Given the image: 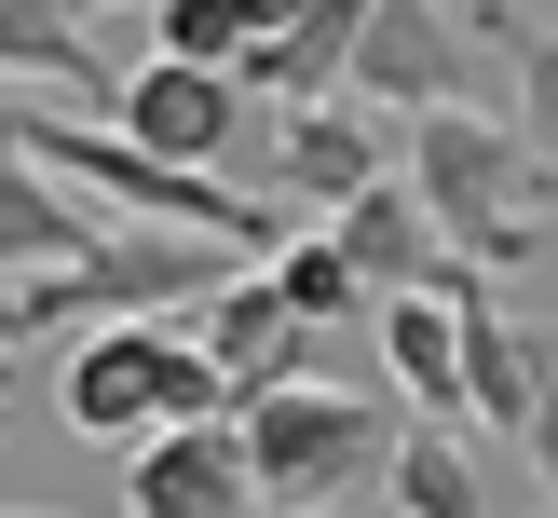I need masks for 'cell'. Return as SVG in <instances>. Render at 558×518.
Here are the masks:
<instances>
[{
  "mask_svg": "<svg viewBox=\"0 0 558 518\" xmlns=\"http://www.w3.org/2000/svg\"><path fill=\"white\" fill-rule=\"evenodd\" d=\"M0 150L14 164H41V178H82L96 205H123V218H150V232H191V245H259L272 260V205H245L232 178H191V164H150L136 136H109V123H82V109H27V96H0Z\"/></svg>",
  "mask_w": 558,
  "mask_h": 518,
  "instance_id": "6da1fadb",
  "label": "cell"
},
{
  "mask_svg": "<svg viewBox=\"0 0 558 518\" xmlns=\"http://www.w3.org/2000/svg\"><path fill=\"white\" fill-rule=\"evenodd\" d=\"M409 191H423V218L450 232V260H477V273H532L558 164H545L518 123H490V109L463 96V109H436V123H409Z\"/></svg>",
  "mask_w": 558,
  "mask_h": 518,
  "instance_id": "7a4b0ae2",
  "label": "cell"
},
{
  "mask_svg": "<svg viewBox=\"0 0 558 518\" xmlns=\"http://www.w3.org/2000/svg\"><path fill=\"white\" fill-rule=\"evenodd\" d=\"M245 463H259V505L272 518H341L354 491L396 478V436L381 423V396H341V382H287V396H245Z\"/></svg>",
  "mask_w": 558,
  "mask_h": 518,
  "instance_id": "3957f363",
  "label": "cell"
},
{
  "mask_svg": "<svg viewBox=\"0 0 558 518\" xmlns=\"http://www.w3.org/2000/svg\"><path fill=\"white\" fill-rule=\"evenodd\" d=\"M232 382H218V354L191 341V327H163V314H123V327H96V341L69 354V423L82 436H178V423H232Z\"/></svg>",
  "mask_w": 558,
  "mask_h": 518,
  "instance_id": "277c9868",
  "label": "cell"
},
{
  "mask_svg": "<svg viewBox=\"0 0 558 518\" xmlns=\"http://www.w3.org/2000/svg\"><path fill=\"white\" fill-rule=\"evenodd\" d=\"M109 136H136L150 164H191V178H218V164L259 136V96H245L232 69H178V55H136L123 82H109V109H96Z\"/></svg>",
  "mask_w": 558,
  "mask_h": 518,
  "instance_id": "5b68a950",
  "label": "cell"
},
{
  "mask_svg": "<svg viewBox=\"0 0 558 518\" xmlns=\"http://www.w3.org/2000/svg\"><path fill=\"white\" fill-rule=\"evenodd\" d=\"M354 109H396V123L463 109V27H450V0H368V41H354Z\"/></svg>",
  "mask_w": 558,
  "mask_h": 518,
  "instance_id": "8992f818",
  "label": "cell"
},
{
  "mask_svg": "<svg viewBox=\"0 0 558 518\" xmlns=\"http://www.w3.org/2000/svg\"><path fill=\"white\" fill-rule=\"evenodd\" d=\"M259 178L272 191H300V205H368V191H396L409 164H381V109H354V96H327V109H287V123L259 136Z\"/></svg>",
  "mask_w": 558,
  "mask_h": 518,
  "instance_id": "52a82bcc",
  "label": "cell"
},
{
  "mask_svg": "<svg viewBox=\"0 0 558 518\" xmlns=\"http://www.w3.org/2000/svg\"><path fill=\"white\" fill-rule=\"evenodd\" d=\"M123 505L136 518H272L259 505V463H245V423H178L123 463Z\"/></svg>",
  "mask_w": 558,
  "mask_h": 518,
  "instance_id": "ba28073f",
  "label": "cell"
},
{
  "mask_svg": "<svg viewBox=\"0 0 558 518\" xmlns=\"http://www.w3.org/2000/svg\"><path fill=\"white\" fill-rule=\"evenodd\" d=\"M191 341L218 354V382H232V396H287V382L314 369V327L287 314V287H272V260H245L232 287L205 300V327H191Z\"/></svg>",
  "mask_w": 558,
  "mask_h": 518,
  "instance_id": "9c48e42d",
  "label": "cell"
},
{
  "mask_svg": "<svg viewBox=\"0 0 558 518\" xmlns=\"http://www.w3.org/2000/svg\"><path fill=\"white\" fill-rule=\"evenodd\" d=\"M327 245L368 273V300H409V287H436V273H450V232L423 218V191H409V178L368 191V205H341V218H327Z\"/></svg>",
  "mask_w": 558,
  "mask_h": 518,
  "instance_id": "30bf717a",
  "label": "cell"
},
{
  "mask_svg": "<svg viewBox=\"0 0 558 518\" xmlns=\"http://www.w3.org/2000/svg\"><path fill=\"white\" fill-rule=\"evenodd\" d=\"M381 382H396L423 423H463V300H436V287H409V300H381Z\"/></svg>",
  "mask_w": 558,
  "mask_h": 518,
  "instance_id": "8fae6325",
  "label": "cell"
},
{
  "mask_svg": "<svg viewBox=\"0 0 558 518\" xmlns=\"http://www.w3.org/2000/svg\"><path fill=\"white\" fill-rule=\"evenodd\" d=\"M96 245H109V232H96V218H82L54 178H41V164H14V150H0V273H14V287H27V273H82Z\"/></svg>",
  "mask_w": 558,
  "mask_h": 518,
  "instance_id": "7c38bea8",
  "label": "cell"
},
{
  "mask_svg": "<svg viewBox=\"0 0 558 518\" xmlns=\"http://www.w3.org/2000/svg\"><path fill=\"white\" fill-rule=\"evenodd\" d=\"M0 82H69V96L109 109V69L82 55V14H69V0H0Z\"/></svg>",
  "mask_w": 558,
  "mask_h": 518,
  "instance_id": "4fadbf2b",
  "label": "cell"
},
{
  "mask_svg": "<svg viewBox=\"0 0 558 518\" xmlns=\"http://www.w3.org/2000/svg\"><path fill=\"white\" fill-rule=\"evenodd\" d=\"M381 491H396V518H490V505H477V450H463L450 423H409Z\"/></svg>",
  "mask_w": 558,
  "mask_h": 518,
  "instance_id": "5bb4252c",
  "label": "cell"
},
{
  "mask_svg": "<svg viewBox=\"0 0 558 518\" xmlns=\"http://www.w3.org/2000/svg\"><path fill=\"white\" fill-rule=\"evenodd\" d=\"M272 287H287V314L314 327V341H327V327H354V314H381V300H368V273H354V260H341V245H327V232L272 245Z\"/></svg>",
  "mask_w": 558,
  "mask_h": 518,
  "instance_id": "9a60e30c",
  "label": "cell"
},
{
  "mask_svg": "<svg viewBox=\"0 0 558 518\" xmlns=\"http://www.w3.org/2000/svg\"><path fill=\"white\" fill-rule=\"evenodd\" d=\"M150 55H178V69H245V14H232V0H163Z\"/></svg>",
  "mask_w": 558,
  "mask_h": 518,
  "instance_id": "2e32d148",
  "label": "cell"
},
{
  "mask_svg": "<svg viewBox=\"0 0 558 518\" xmlns=\"http://www.w3.org/2000/svg\"><path fill=\"white\" fill-rule=\"evenodd\" d=\"M505 55H518V136L558 164V27H518Z\"/></svg>",
  "mask_w": 558,
  "mask_h": 518,
  "instance_id": "e0dca14e",
  "label": "cell"
},
{
  "mask_svg": "<svg viewBox=\"0 0 558 518\" xmlns=\"http://www.w3.org/2000/svg\"><path fill=\"white\" fill-rule=\"evenodd\" d=\"M232 14H245V55H272V41L300 27V14H314V0H232Z\"/></svg>",
  "mask_w": 558,
  "mask_h": 518,
  "instance_id": "ac0fdd59",
  "label": "cell"
},
{
  "mask_svg": "<svg viewBox=\"0 0 558 518\" xmlns=\"http://www.w3.org/2000/svg\"><path fill=\"white\" fill-rule=\"evenodd\" d=\"M532 463H545V491H558V369H545V409H532Z\"/></svg>",
  "mask_w": 558,
  "mask_h": 518,
  "instance_id": "d6986e66",
  "label": "cell"
},
{
  "mask_svg": "<svg viewBox=\"0 0 558 518\" xmlns=\"http://www.w3.org/2000/svg\"><path fill=\"white\" fill-rule=\"evenodd\" d=\"M69 14H82V27H96V14H123V0H69ZM150 14H163V0H150Z\"/></svg>",
  "mask_w": 558,
  "mask_h": 518,
  "instance_id": "ffe728a7",
  "label": "cell"
},
{
  "mask_svg": "<svg viewBox=\"0 0 558 518\" xmlns=\"http://www.w3.org/2000/svg\"><path fill=\"white\" fill-rule=\"evenodd\" d=\"M0 354H14V287H0Z\"/></svg>",
  "mask_w": 558,
  "mask_h": 518,
  "instance_id": "44dd1931",
  "label": "cell"
},
{
  "mask_svg": "<svg viewBox=\"0 0 558 518\" xmlns=\"http://www.w3.org/2000/svg\"><path fill=\"white\" fill-rule=\"evenodd\" d=\"M545 369H558V341H545Z\"/></svg>",
  "mask_w": 558,
  "mask_h": 518,
  "instance_id": "7402d4cb",
  "label": "cell"
},
{
  "mask_svg": "<svg viewBox=\"0 0 558 518\" xmlns=\"http://www.w3.org/2000/svg\"><path fill=\"white\" fill-rule=\"evenodd\" d=\"M0 518H14V505H0Z\"/></svg>",
  "mask_w": 558,
  "mask_h": 518,
  "instance_id": "603a6c76",
  "label": "cell"
}]
</instances>
